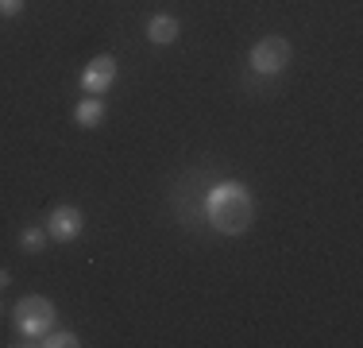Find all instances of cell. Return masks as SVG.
<instances>
[{"label":"cell","instance_id":"6da1fadb","mask_svg":"<svg viewBox=\"0 0 363 348\" xmlns=\"http://www.w3.org/2000/svg\"><path fill=\"white\" fill-rule=\"evenodd\" d=\"M205 213H209V224L224 236H240V232L252 229L255 221V202L247 194V186L240 182H220V186L209 190L205 197Z\"/></svg>","mask_w":363,"mask_h":348},{"label":"cell","instance_id":"7a4b0ae2","mask_svg":"<svg viewBox=\"0 0 363 348\" xmlns=\"http://www.w3.org/2000/svg\"><path fill=\"white\" fill-rule=\"evenodd\" d=\"M12 321H16V333L31 337L28 344H35L47 329H55V302L43 298V294H28V298L16 302Z\"/></svg>","mask_w":363,"mask_h":348},{"label":"cell","instance_id":"3957f363","mask_svg":"<svg viewBox=\"0 0 363 348\" xmlns=\"http://www.w3.org/2000/svg\"><path fill=\"white\" fill-rule=\"evenodd\" d=\"M286 66H290V43L282 39V35H267V39H259L252 47V70L255 74L274 77Z\"/></svg>","mask_w":363,"mask_h":348},{"label":"cell","instance_id":"277c9868","mask_svg":"<svg viewBox=\"0 0 363 348\" xmlns=\"http://www.w3.org/2000/svg\"><path fill=\"white\" fill-rule=\"evenodd\" d=\"M82 229H85V217H82V209H74V205H58L55 213H50V221H47V236L58 240V244L77 240Z\"/></svg>","mask_w":363,"mask_h":348},{"label":"cell","instance_id":"5b68a950","mask_svg":"<svg viewBox=\"0 0 363 348\" xmlns=\"http://www.w3.org/2000/svg\"><path fill=\"white\" fill-rule=\"evenodd\" d=\"M112 82H116V58H108V55H97L89 66L82 70V89L89 93V97L105 93Z\"/></svg>","mask_w":363,"mask_h":348},{"label":"cell","instance_id":"8992f818","mask_svg":"<svg viewBox=\"0 0 363 348\" xmlns=\"http://www.w3.org/2000/svg\"><path fill=\"white\" fill-rule=\"evenodd\" d=\"M182 31V23L174 20V16H151L147 20V39L159 43V47H167V43H174Z\"/></svg>","mask_w":363,"mask_h":348},{"label":"cell","instance_id":"52a82bcc","mask_svg":"<svg viewBox=\"0 0 363 348\" xmlns=\"http://www.w3.org/2000/svg\"><path fill=\"white\" fill-rule=\"evenodd\" d=\"M74 120H77V128H97L101 120H105V104H101V97H85L74 109Z\"/></svg>","mask_w":363,"mask_h":348},{"label":"cell","instance_id":"ba28073f","mask_svg":"<svg viewBox=\"0 0 363 348\" xmlns=\"http://www.w3.org/2000/svg\"><path fill=\"white\" fill-rule=\"evenodd\" d=\"M35 344H43V348H77L82 341H77V333H70V329H47Z\"/></svg>","mask_w":363,"mask_h":348},{"label":"cell","instance_id":"9c48e42d","mask_svg":"<svg viewBox=\"0 0 363 348\" xmlns=\"http://www.w3.org/2000/svg\"><path fill=\"white\" fill-rule=\"evenodd\" d=\"M43 244H47V232L43 229H23V236H20L23 251H43Z\"/></svg>","mask_w":363,"mask_h":348},{"label":"cell","instance_id":"30bf717a","mask_svg":"<svg viewBox=\"0 0 363 348\" xmlns=\"http://www.w3.org/2000/svg\"><path fill=\"white\" fill-rule=\"evenodd\" d=\"M23 12V0H0V16H20Z\"/></svg>","mask_w":363,"mask_h":348},{"label":"cell","instance_id":"8fae6325","mask_svg":"<svg viewBox=\"0 0 363 348\" xmlns=\"http://www.w3.org/2000/svg\"><path fill=\"white\" fill-rule=\"evenodd\" d=\"M8 283H12V278H8V271H4V267H0V290H4Z\"/></svg>","mask_w":363,"mask_h":348}]
</instances>
